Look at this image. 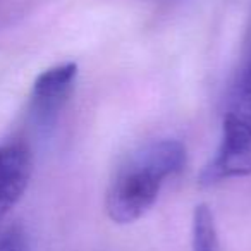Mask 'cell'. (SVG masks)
<instances>
[{
	"label": "cell",
	"instance_id": "6da1fadb",
	"mask_svg": "<svg viewBox=\"0 0 251 251\" xmlns=\"http://www.w3.org/2000/svg\"><path fill=\"white\" fill-rule=\"evenodd\" d=\"M186 148L179 140L165 138L145 145L112 179L105 210L115 224H133L157 201L164 182L184 169Z\"/></svg>",
	"mask_w": 251,
	"mask_h": 251
},
{
	"label": "cell",
	"instance_id": "7a4b0ae2",
	"mask_svg": "<svg viewBox=\"0 0 251 251\" xmlns=\"http://www.w3.org/2000/svg\"><path fill=\"white\" fill-rule=\"evenodd\" d=\"M251 176V127L222 119V136L213 158L200 174L201 186Z\"/></svg>",
	"mask_w": 251,
	"mask_h": 251
},
{
	"label": "cell",
	"instance_id": "3957f363",
	"mask_svg": "<svg viewBox=\"0 0 251 251\" xmlns=\"http://www.w3.org/2000/svg\"><path fill=\"white\" fill-rule=\"evenodd\" d=\"M77 76L74 62H64L43 71L33 83V114L43 126H50L67 101Z\"/></svg>",
	"mask_w": 251,
	"mask_h": 251
},
{
	"label": "cell",
	"instance_id": "277c9868",
	"mask_svg": "<svg viewBox=\"0 0 251 251\" xmlns=\"http://www.w3.org/2000/svg\"><path fill=\"white\" fill-rule=\"evenodd\" d=\"M31 169V153L25 145H0V219L23 198Z\"/></svg>",
	"mask_w": 251,
	"mask_h": 251
},
{
	"label": "cell",
	"instance_id": "5b68a950",
	"mask_svg": "<svg viewBox=\"0 0 251 251\" xmlns=\"http://www.w3.org/2000/svg\"><path fill=\"white\" fill-rule=\"evenodd\" d=\"M193 251H220L213 213L203 203L193 213Z\"/></svg>",
	"mask_w": 251,
	"mask_h": 251
},
{
	"label": "cell",
	"instance_id": "8992f818",
	"mask_svg": "<svg viewBox=\"0 0 251 251\" xmlns=\"http://www.w3.org/2000/svg\"><path fill=\"white\" fill-rule=\"evenodd\" d=\"M0 251H26L25 234L18 229H9L0 236Z\"/></svg>",
	"mask_w": 251,
	"mask_h": 251
},
{
	"label": "cell",
	"instance_id": "52a82bcc",
	"mask_svg": "<svg viewBox=\"0 0 251 251\" xmlns=\"http://www.w3.org/2000/svg\"><path fill=\"white\" fill-rule=\"evenodd\" d=\"M241 59L251 60V16H250V21H248L246 35H244L243 50H241Z\"/></svg>",
	"mask_w": 251,
	"mask_h": 251
}]
</instances>
